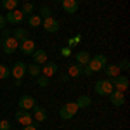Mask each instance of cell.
<instances>
[{
    "instance_id": "cell-1",
    "label": "cell",
    "mask_w": 130,
    "mask_h": 130,
    "mask_svg": "<svg viewBox=\"0 0 130 130\" xmlns=\"http://www.w3.org/2000/svg\"><path fill=\"white\" fill-rule=\"evenodd\" d=\"M108 64V59H106V56H102V54H97V56H94V57H90L89 64L87 66H83V75H87L90 76L92 73H97L101 71L104 66Z\"/></svg>"
},
{
    "instance_id": "cell-2",
    "label": "cell",
    "mask_w": 130,
    "mask_h": 130,
    "mask_svg": "<svg viewBox=\"0 0 130 130\" xmlns=\"http://www.w3.org/2000/svg\"><path fill=\"white\" fill-rule=\"evenodd\" d=\"M76 111H78V106H76L75 101H73V102H66V104L59 109V116L62 118V120H71V118L76 115Z\"/></svg>"
},
{
    "instance_id": "cell-3",
    "label": "cell",
    "mask_w": 130,
    "mask_h": 130,
    "mask_svg": "<svg viewBox=\"0 0 130 130\" xmlns=\"http://www.w3.org/2000/svg\"><path fill=\"white\" fill-rule=\"evenodd\" d=\"M94 90H95V94H99V95H109L115 89H113L111 80H97L95 85H94Z\"/></svg>"
},
{
    "instance_id": "cell-4",
    "label": "cell",
    "mask_w": 130,
    "mask_h": 130,
    "mask_svg": "<svg viewBox=\"0 0 130 130\" xmlns=\"http://www.w3.org/2000/svg\"><path fill=\"white\" fill-rule=\"evenodd\" d=\"M18 47H19V42L16 40L12 35H10L9 38H2V50H4L7 56L14 54V52L18 50Z\"/></svg>"
},
{
    "instance_id": "cell-5",
    "label": "cell",
    "mask_w": 130,
    "mask_h": 130,
    "mask_svg": "<svg viewBox=\"0 0 130 130\" xmlns=\"http://www.w3.org/2000/svg\"><path fill=\"white\" fill-rule=\"evenodd\" d=\"M42 28L45 31H49V33H56V31H59L61 24L56 18H45V19L42 21Z\"/></svg>"
},
{
    "instance_id": "cell-6",
    "label": "cell",
    "mask_w": 130,
    "mask_h": 130,
    "mask_svg": "<svg viewBox=\"0 0 130 130\" xmlns=\"http://www.w3.org/2000/svg\"><path fill=\"white\" fill-rule=\"evenodd\" d=\"M23 19H24V16H23V12L18 10V9L7 10V14H5V21H7L9 24H19V23H23Z\"/></svg>"
},
{
    "instance_id": "cell-7",
    "label": "cell",
    "mask_w": 130,
    "mask_h": 130,
    "mask_svg": "<svg viewBox=\"0 0 130 130\" xmlns=\"http://www.w3.org/2000/svg\"><path fill=\"white\" fill-rule=\"evenodd\" d=\"M111 83H113V89L120 90V92H125V90L128 89V78L127 76H121V75L111 78Z\"/></svg>"
},
{
    "instance_id": "cell-8",
    "label": "cell",
    "mask_w": 130,
    "mask_h": 130,
    "mask_svg": "<svg viewBox=\"0 0 130 130\" xmlns=\"http://www.w3.org/2000/svg\"><path fill=\"white\" fill-rule=\"evenodd\" d=\"M10 75L16 78V80H23V76L26 75V64L23 61H18L12 68H10Z\"/></svg>"
},
{
    "instance_id": "cell-9",
    "label": "cell",
    "mask_w": 130,
    "mask_h": 130,
    "mask_svg": "<svg viewBox=\"0 0 130 130\" xmlns=\"http://www.w3.org/2000/svg\"><path fill=\"white\" fill-rule=\"evenodd\" d=\"M18 49L24 54V56H31L35 50H37V45H35V42L31 40V38H26V40L19 42V47Z\"/></svg>"
},
{
    "instance_id": "cell-10",
    "label": "cell",
    "mask_w": 130,
    "mask_h": 130,
    "mask_svg": "<svg viewBox=\"0 0 130 130\" xmlns=\"http://www.w3.org/2000/svg\"><path fill=\"white\" fill-rule=\"evenodd\" d=\"M19 108L21 109H24V111H30V109H33L35 106H37V101L33 99L31 95H21L19 97Z\"/></svg>"
},
{
    "instance_id": "cell-11",
    "label": "cell",
    "mask_w": 130,
    "mask_h": 130,
    "mask_svg": "<svg viewBox=\"0 0 130 130\" xmlns=\"http://www.w3.org/2000/svg\"><path fill=\"white\" fill-rule=\"evenodd\" d=\"M108 97H109L111 104H113V106H116V108H120V106H123V104H125V94H123V92H120V90H113Z\"/></svg>"
},
{
    "instance_id": "cell-12",
    "label": "cell",
    "mask_w": 130,
    "mask_h": 130,
    "mask_svg": "<svg viewBox=\"0 0 130 130\" xmlns=\"http://www.w3.org/2000/svg\"><path fill=\"white\" fill-rule=\"evenodd\" d=\"M16 120L19 121L23 127H26V125H31L33 123V116H31L28 111L19 109V111H16Z\"/></svg>"
},
{
    "instance_id": "cell-13",
    "label": "cell",
    "mask_w": 130,
    "mask_h": 130,
    "mask_svg": "<svg viewBox=\"0 0 130 130\" xmlns=\"http://www.w3.org/2000/svg\"><path fill=\"white\" fill-rule=\"evenodd\" d=\"M57 70H59V66L54 62V61H47L43 66H42V73H43V76H47V78H50V76H54L56 73H57Z\"/></svg>"
},
{
    "instance_id": "cell-14",
    "label": "cell",
    "mask_w": 130,
    "mask_h": 130,
    "mask_svg": "<svg viewBox=\"0 0 130 130\" xmlns=\"http://www.w3.org/2000/svg\"><path fill=\"white\" fill-rule=\"evenodd\" d=\"M31 116H33V120L37 121V123H42V121L47 120V109H45V108H42V106H35Z\"/></svg>"
},
{
    "instance_id": "cell-15",
    "label": "cell",
    "mask_w": 130,
    "mask_h": 130,
    "mask_svg": "<svg viewBox=\"0 0 130 130\" xmlns=\"http://www.w3.org/2000/svg\"><path fill=\"white\" fill-rule=\"evenodd\" d=\"M31 56H33V62L38 64V66H42V64L47 62V52H45L43 49H37Z\"/></svg>"
},
{
    "instance_id": "cell-16",
    "label": "cell",
    "mask_w": 130,
    "mask_h": 130,
    "mask_svg": "<svg viewBox=\"0 0 130 130\" xmlns=\"http://www.w3.org/2000/svg\"><path fill=\"white\" fill-rule=\"evenodd\" d=\"M82 75H83V66H80L78 62L68 66V76H70V78H78Z\"/></svg>"
},
{
    "instance_id": "cell-17",
    "label": "cell",
    "mask_w": 130,
    "mask_h": 130,
    "mask_svg": "<svg viewBox=\"0 0 130 130\" xmlns=\"http://www.w3.org/2000/svg\"><path fill=\"white\" fill-rule=\"evenodd\" d=\"M61 5H62V9L68 14H75L78 10V0H62Z\"/></svg>"
},
{
    "instance_id": "cell-18",
    "label": "cell",
    "mask_w": 130,
    "mask_h": 130,
    "mask_svg": "<svg viewBox=\"0 0 130 130\" xmlns=\"http://www.w3.org/2000/svg\"><path fill=\"white\" fill-rule=\"evenodd\" d=\"M75 59H76V62H78L80 66H87L89 61H90V54L87 50H80V52L75 54Z\"/></svg>"
},
{
    "instance_id": "cell-19",
    "label": "cell",
    "mask_w": 130,
    "mask_h": 130,
    "mask_svg": "<svg viewBox=\"0 0 130 130\" xmlns=\"http://www.w3.org/2000/svg\"><path fill=\"white\" fill-rule=\"evenodd\" d=\"M104 73H106V76H109V78H115V76H118L120 75V68H118V64H106L104 68Z\"/></svg>"
},
{
    "instance_id": "cell-20",
    "label": "cell",
    "mask_w": 130,
    "mask_h": 130,
    "mask_svg": "<svg viewBox=\"0 0 130 130\" xmlns=\"http://www.w3.org/2000/svg\"><path fill=\"white\" fill-rule=\"evenodd\" d=\"M12 37L18 42H23V40H26V38H30V33H28L26 28H16V30L12 31Z\"/></svg>"
},
{
    "instance_id": "cell-21",
    "label": "cell",
    "mask_w": 130,
    "mask_h": 130,
    "mask_svg": "<svg viewBox=\"0 0 130 130\" xmlns=\"http://www.w3.org/2000/svg\"><path fill=\"white\" fill-rule=\"evenodd\" d=\"M76 102V106H78V109H82V108H89L90 104H92V99H90L89 95H78V99L75 101Z\"/></svg>"
},
{
    "instance_id": "cell-22",
    "label": "cell",
    "mask_w": 130,
    "mask_h": 130,
    "mask_svg": "<svg viewBox=\"0 0 130 130\" xmlns=\"http://www.w3.org/2000/svg\"><path fill=\"white\" fill-rule=\"evenodd\" d=\"M42 18L38 14H31L30 18H28V24H30V28H40L42 26Z\"/></svg>"
},
{
    "instance_id": "cell-23",
    "label": "cell",
    "mask_w": 130,
    "mask_h": 130,
    "mask_svg": "<svg viewBox=\"0 0 130 130\" xmlns=\"http://www.w3.org/2000/svg\"><path fill=\"white\" fill-rule=\"evenodd\" d=\"M26 73H30L31 76H40L42 73V66H38V64H26Z\"/></svg>"
},
{
    "instance_id": "cell-24",
    "label": "cell",
    "mask_w": 130,
    "mask_h": 130,
    "mask_svg": "<svg viewBox=\"0 0 130 130\" xmlns=\"http://www.w3.org/2000/svg\"><path fill=\"white\" fill-rule=\"evenodd\" d=\"M18 4H19V0H2L0 7H4L5 10H14L18 7Z\"/></svg>"
},
{
    "instance_id": "cell-25",
    "label": "cell",
    "mask_w": 130,
    "mask_h": 130,
    "mask_svg": "<svg viewBox=\"0 0 130 130\" xmlns=\"http://www.w3.org/2000/svg\"><path fill=\"white\" fill-rule=\"evenodd\" d=\"M33 10H35V7H33V4H31V2H24V4H23V9H21L23 16H31V14H33Z\"/></svg>"
},
{
    "instance_id": "cell-26",
    "label": "cell",
    "mask_w": 130,
    "mask_h": 130,
    "mask_svg": "<svg viewBox=\"0 0 130 130\" xmlns=\"http://www.w3.org/2000/svg\"><path fill=\"white\" fill-rule=\"evenodd\" d=\"M9 76H10L9 66H5V64H0V80H7Z\"/></svg>"
},
{
    "instance_id": "cell-27",
    "label": "cell",
    "mask_w": 130,
    "mask_h": 130,
    "mask_svg": "<svg viewBox=\"0 0 130 130\" xmlns=\"http://www.w3.org/2000/svg\"><path fill=\"white\" fill-rule=\"evenodd\" d=\"M38 16H40L42 19H45V18H52V10H50V7L43 5V7L40 9V14H38Z\"/></svg>"
},
{
    "instance_id": "cell-28",
    "label": "cell",
    "mask_w": 130,
    "mask_h": 130,
    "mask_svg": "<svg viewBox=\"0 0 130 130\" xmlns=\"http://www.w3.org/2000/svg\"><path fill=\"white\" fill-rule=\"evenodd\" d=\"M80 42H82V35L78 33V35H75V37H71L70 40H68V47L71 49V47H75V45H78Z\"/></svg>"
},
{
    "instance_id": "cell-29",
    "label": "cell",
    "mask_w": 130,
    "mask_h": 130,
    "mask_svg": "<svg viewBox=\"0 0 130 130\" xmlns=\"http://www.w3.org/2000/svg\"><path fill=\"white\" fill-rule=\"evenodd\" d=\"M37 83H38L40 87H47V85H49V78L43 76V75H42V76H37Z\"/></svg>"
},
{
    "instance_id": "cell-30",
    "label": "cell",
    "mask_w": 130,
    "mask_h": 130,
    "mask_svg": "<svg viewBox=\"0 0 130 130\" xmlns=\"http://www.w3.org/2000/svg\"><path fill=\"white\" fill-rule=\"evenodd\" d=\"M59 54H61V57H70L71 56V49L70 47H62V49L59 50Z\"/></svg>"
},
{
    "instance_id": "cell-31",
    "label": "cell",
    "mask_w": 130,
    "mask_h": 130,
    "mask_svg": "<svg viewBox=\"0 0 130 130\" xmlns=\"http://www.w3.org/2000/svg\"><path fill=\"white\" fill-rule=\"evenodd\" d=\"M118 68H120V70H123V71H127L130 68V62H128V59H123L120 62V64H118Z\"/></svg>"
},
{
    "instance_id": "cell-32",
    "label": "cell",
    "mask_w": 130,
    "mask_h": 130,
    "mask_svg": "<svg viewBox=\"0 0 130 130\" xmlns=\"http://www.w3.org/2000/svg\"><path fill=\"white\" fill-rule=\"evenodd\" d=\"M0 130H10L9 120H0Z\"/></svg>"
},
{
    "instance_id": "cell-33",
    "label": "cell",
    "mask_w": 130,
    "mask_h": 130,
    "mask_svg": "<svg viewBox=\"0 0 130 130\" xmlns=\"http://www.w3.org/2000/svg\"><path fill=\"white\" fill-rule=\"evenodd\" d=\"M5 24H7V21H5V16H2V14H0V31L5 28Z\"/></svg>"
},
{
    "instance_id": "cell-34",
    "label": "cell",
    "mask_w": 130,
    "mask_h": 130,
    "mask_svg": "<svg viewBox=\"0 0 130 130\" xmlns=\"http://www.w3.org/2000/svg\"><path fill=\"white\" fill-rule=\"evenodd\" d=\"M10 35H12V31H10V30H5V28L2 30V38H9Z\"/></svg>"
},
{
    "instance_id": "cell-35",
    "label": "cell",
    "mask_w": 130,
    "mask_h": 130,
    "mask_svg": "<svg viewBox=\"0 0 130 130\" xmlns=\"http://www.w3.org/2000/svg\"><path fill=\"white\" fill-rule=\"evenodd\" d=\"M23 130H37V127L31 123V125H26V127H23Z\"/></svg>"
},
{
    "instance_id": "cell-36",
    "label": "cell",
    "mask_w": 130,
    "mask_h": 130,
    "mask_svg": "<svg viewBox=\"0 0 130 130\" xmlns=\"http://www.w3.org/2000/svg\"><path fill=\"white\" fill-rule=\"evenodd\" d=\"M61 80H62V82H68V80H70V76H68V73H66V75H62V76H61Z\"/></svg>"
},
{
    "instance_id": "cell-37",
    "label": "cell",
    "mask_w": 130,
    "mask_h": 130,
    "mask_svg": "<svg viewBox=\"0 0 130 130\" xmlns=\"http://www.w3.org/2000/svg\"><path fill=\"white\" fill-rule=\"evenodd\" d=\"M54 2H57V4H61V2H62V0H54Z\"/></svg>"
},
{
    "instance_id": "cell-38",
    "label": "cell",
    "mask_w": 130,
    "mask_h": 130,
    "mask_svg": "<svg viewBox=\"0 0 130 130\" xmlns=\"http://www.w3.org/2000/svg\"><path fill=\"white\" fill-rule=\"evenodd\" d=\"M23 2H31V0H23Z\"/></svg>"
},
{
    "instance_id": "cell-39",
    "label": "cell",
    "mask_w": 130,
    "mask_h": 130,
    "mask_svg": "<svg viewBox=\"0 0 130 130\" xmlns=\"http://www.w3.org/2000/svg\"><path fill=\"white\" fill-rule=\"evenodd\" d=\"M0 49H2V40H0Z\"/></svg>"
}]
</instances>
